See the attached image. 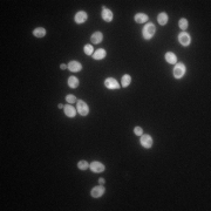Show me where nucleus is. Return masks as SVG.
<instances>
[{
	"mask_svg": "<svg viewBox=\"0 0 211 211\" xmlns=\"http://www.w3.org/2000/svg\"><path fill=\"white\" fill-rule=\"evenodd\" d=\"M155 31H156V28H155V25L154 24H147L146 26H144V28H143V38L146 39V40H149V39H151L153 36H154V34H155Z\"/></svg>",
	"mask_w": 211,
	"mask_h": 211,
	"instance_id": "1",
	"label": "nucleus"
},
{
	"mask_svg": "<svg viewBox=\"0 0 211 211\" xmlns=\"http://www.w3.org/2000/svg\"><path fill=\"white\" fill-rule=\"evenodd\" d=\"M78 113L80 114V115H82V116H87L88 113H89V107L82 100L78 101Z\"/></svg>",
	"mask_w": 211,
	"mask_h": 211,
	"instance_id": "2",
	"label": "nucleus"
},
{
	"mask_svg": "<svg viewBox=\"0 0 211 211\" xmlns=\"http://www.w3.org/2000/svg\"><path fill=\"white\" fill-rule=\"evenodd\" d=\"M184 73H185V66L183 65V64H177V65L175 66V68H174V76L176 79L183 78Z\"/></svg>",
	"mask_w": 211,
	"mask_h": 211,
	"instance_id": "3",
	"label": "nucleus"
},
{
	"mask_svg": "<svg viewBox=\"0 0 211 211\" xmlns=\"http://www.w3.org/2000/svg\"><path fill=\"white\" fill-rule=\"evenodd\" d=\"M178 41L183 46H189L190 42H191V38H190V35H189L188 33L182 32L178 35Z\"/></svg>",
	"mask_w": 211,
	"mask_h": 211,
	"instance_id": "4",
	"label": "nucleus"
},
{
	"mask_svg": "<svg viewBox=\"0 0 211 211\" xmlns=\"http://www.w3.org/2000/svg\"><path fill=\"white\" fill-rule=\"evenodd\" d=\"M89 168L93 173H102L104 170V165L102 163L98 162V161H94L89 164Z\"/></svg>",
	"mask_w": 211,
	"mask_h": 211,
	"instance_id": "5",
	"label": "nucleus"
},
{
	"mask_svg": "<svg viewBox=\"0 0 211 211\" xmlns=\"http://www.w3.org/2000/svg\"><path fill=\"white\" fill-rule=\"evenodd\" d=\"M104 86H106L108 89H118V88H120L118 82L116 81L115 79H113V78L107 79V80L104 81Z\"/></svg>",
	"mask_w": 211,
	"mask_h": 211,
	"instance_id": "6",
	"label": "nucleus"
},
{
	"mask_svg": "<svg viewBox=\"0 0 211 211\" xmlns=\"http://www.w3.org/2000/svg\"><path fill=\"white\" fill-rule=\"evenodd\" d=\"M141 144H142V147L147 148V149L151 148L153 147V138L149 135H142L141 136Z\"/></svg>",
	"mask_w": 211,
	"mask_h": 211,
	"instance_id": "7",
	"label": "nucleus"
},
{
	"mask_svg": "<svg viewBox=\"0 0 211 211\" xmlns=\"http://www.w3.org/2000/svg\"><path fill=\"white\" fill-rule=\"evenodd\" d=\"M82 68V66L80 62H78V61H70L69 64H68V69L70 70V72H73V73H75V72H80Z\"/></svg>",
	"mask_w": 211,
	"mask_h": 211,
	"instance_id": "8",
	"label": "nucleus"
},
{
	"mask_svg": "<svg viewBox=\"0 0 211 211\" xmlns=\"http://www.w3.org/2000/svg\"><path fill=\"white\" fill-rule=\"evenodd\" d=\"M103 194H104V188H103L102 185L95 187V188H93V190H92V196H93L94 198H98V197H101Z\"/></svg>",
	"mask_w": 211,
	"mask_h": 211,
	"instance_id": "9",
	"label": "nucleus"
},
{
	"mask_svg": "<svg viewBox=\"0 0 211 211\" xmlns=\"http://www.w3.org/2000/svg\"><path fill=\"white\" fill-rule=\"evenodd\" d=\"M87 13L86 12H83V11H80V12H78L76 13V16H75V22L76 24H83L86 20H87Z\"/></svg>",
	"mask_w": 211,
	"mask_h": 211,
	"instance_id": "10",
	"label": "nucleus"
},
{
	"mask_svg": "<svg viewBox=\"0 0 211 211\" xmlns=\"http://www.w3.org/2000/svg\"><path fill=\"white\" fill-rule=\"evenodd\" d=\"M102 19L104 21H107V22H110L113 20V12L110 10H108V8L103 10L102 11Z\"/></svg>",
	"mask_w": 211,
	"mask_h": 211,
	"instance_id": "11",
	"label": "nucleus"
},
{
	"mask_svg": "<svg viewBox=\"0 0 211 211\" xmlns=\"http://www.w3.org/2000/svg\"><path fill=\"white\" fill-rule=\"evenodd\" d=\"M102 39H103V35H102L101 32H95L92 35V38H90V40H92L93 44H100L102 41Z\"/></svg>",
	"mask_w": 211,
	"mask_h": 211,
	"instance_id": "12",
	"label": "nucleus"
},
{
	"mask_svg": "<svg viewBox=\"0 0 211 211\" xmlns=\"http://www.w3.org/2000/svg\"><path fill=\"white\" fill-rule=\"evenodd\" d=\"M165 60H167V62L173 64V65L177 62V58H176V55H175L174 53H171V52H168V53L165 54Z\"/></svg>",
	"mask_w": 211,
	"mask_h": 211,
	"instance_id": "13",
	"label": "nucleus"
},
{
	"mask_svg": "<svg viewBox=\"0 0 211 211\" xmlns=\"http://www.w3.org/2000/svg\"><path fill=\"white\" fill-rule=\"evenodd\" d=\"M64 110H65V114L68 116V117H74V116L76 115V110H75V108H73L72 106H65Z\"/></svg>",
	"mask_w": 211,
	"mask_h": 211,
	"instance_id": "14",
	"label": "nucleus"
},
{
	"mask_svg": "<svg viewBox=\"0 0 211 211\" xmlns=\"http://www.w3.org/2000/svg\"><path fill=\"white\" fill-rule=\"evenodd\" d=\"M106 50L103 48H101V49H98L95 53H93V58L95 59V60H101V59H103L104 56H106Z\"/></svg>",
	"mask_w": 211,
	"mask_h": 211,
	"instance_id": "15",
	"label": "nucleus"
},
{
	"mask_svg": "<svg viewBox=\"0 0 211 211\" xmlns=\"http://www.w3.org/2000/svg\"><path fill=\"white\" fill-rule=\"evenodd\" d=\"M33 34H34V36H36V38H44V36L46 35V30H45L44 27H38V28H35V30L33 31Z\"/></svg>",
	"mask_w": 211,
	"mask_h": 211,
	"instance_id": "16",
	"label": "nucleus"
},
{
	"mask_svg": "<svg viewBox=\"0 0 211 211\" xmlns=\"http://www.w3.org/2000/svg\"><path fill=\"white\" fill-rule=\"evenodd\" d=\"M147 20H148V16L144 14V13H138V14L135 16V21L137 24H143V22H146Z\"/></svg>",
	"mask_w": 211,
	"mask_h": 211,
	"instance_id": "17",
	"label": "nucleus"
},
{
	"mask_svg": "<svg viewBox=\"0 0 211 211\" xmlns=\"http://www.w3.org/2000/svg\"><path fill=\"white\" fill-rule=\"evenodd\" d=\"M157 21H158V24L162 25V26L165 25V24L168 22V16H167V13H164V12L160 13L158 16H157Z\"/></svg>",
	"mask_w": 211,
	"mask_h": 211,
	"instance_id": "18",
	"label": "nucleus"
},
{
	"mask_svg": "<svg viewBox=\"0 0 211 211\" xmlns=\"http://www.w3.org/2000/svg\"><path fill=\"white\" fill-rule=\"evenodd\" d=\"M68 86H69L70 88H76V87L79 86V80H78V78L70 76V78L68 79Z\"/></svg>",
	"mask_w": 211,
	"mask_h": 211,
	"instance_id": "19",
	"label": "nucleus"
},
{
	"mask_svg": "<svg viewBox=\"0 0 211 211\" xmlns=\"http://www.w3.org/2000/svg\"><path fill=\"white\" fill-rule=\"evenodd\" d=\"M178 26H179V28H181L182 31H185V30L188 28V26H189V24H188V20H187V19H184V18H182V19L179 20Z\"/></svg>",
	"mask_w": 211,
	"mask_h": 211,
	"instance_id": "20",
	"label": "nucleus"
},
{
	"mask_svg": "<svg viewBox=\"0 0 211 211\" xmlns=\"http://www.w3.org/2000/svg\"><path fill=\"white\" fill-rule=\"evenodd\" d=\"M130 82H131V78H130V75L126 74V75H123V76H122V87H128V86L130 84Z\"/></svg>",
	"mask_w": 211,
	"mask_h": 211,
	"instance_id": "21",
	"label": "nucleus"
},
{
	"mask_svg": "<svg viewBox=\"0 0 211 211\" xmlns=\"http://www.w3.org/2000/svg\"><path fill=\"white\" fill-rule=\"evenodd\" d=\"M83 50H84V53H86L87 55H93V52H94V49H93V46H92V45H86L84 48H83Z\"/></svg>",
	"mask_w": 211,
	"mask_h": 211,
	"instance_id": "22",
	"label": "nucleus"
},
{
	"mask_svg": "<svg viewBox=\"0 0 211 211\" xmlns=\"http://www.w3.org/2000/svg\"><path fill=\"white\" fill-rule=\"evenodd\" d=\"M78 168L81 169V170H87L89 168V164L86 162V161H80L79 164H78Z\"/></svg>",
	"mask_w": 211,
	"mask_h": 211,
	"instance_id": "23",
	"label": "nucleus"
},
{
	"mask_svg": "<svg viewBox=\"0 0 211 211\" xmlns=\"http://www.w3.org/2000/svg\"><path fill=\"white\" fill-rule=\"evenodd\" d=\"M66 100H67L68 103H75V102H76V98H75L74 95H72V94L67 95V96H66Z\"/></svg>",
	"mask_w": 211,
	"mask_h": 211,
	"instance_id": "24",
	"label": "nucleus"
},
{
	"mask_svg": "<svg viewBox=\"0 0 211 211\" xmlns=\"http://www.w3.org/2000/svg\"><path fill=\"white\" fill-rule=\"evenodd\" d=\"M134 133H135L137 136H142V135H143V130H142L141 127H136V128L134 129Z\"/></svg>",
	"mask_w": 211,
	"mask_h": 211,
	"instance_id": "25",
	"label": "nucleus"
},
{
	"mask_svg": "<svg viewBox=\"0 0 211 211\" xmlns=\"http://www.w3.org/2000/svg\"><path fill=\"white\" fill-rule=\"evenodd\" d=\"M98 182H100V184H101V185H102V184H103V183H104V179L102 178V177H101V178L98 179Z\"/></svg>",
	"mask_w": 211,
	"mask_h": 211,
	"instance_id": "26",
	"label": "nucleus"
},
{
	"mask_svg": "<svg viewBox=\"0 0 211 211\" xmlns=\"http://www.w3.org/2000/svg\"><path fill=\"white\" fill-rule=\"evenodd\" d=\"M58 107H59L60 109H61V108H65V106H64V104H61V103H59V106H58Z\"/></svg>",
	"mask_w": 211,
	"mask_h": 211,
	"instance_id": "27",
	"label": "nucleus"
},
{
	"mask_svg": "<svg viewBox=\"0 0 211 211\" xmlns=\"http://www.w3.org/2000/svg\"><path fill=\"white\" fill-rule=\"evenodd\" d=\"M66 67H67V66L62 64V65H61V69H66Z\"/></svg>",
	"mask_w": 211,
	"mask_h": 211,
	"instance_id": "28",
	"label": "nucleus"
}]
</instances>
